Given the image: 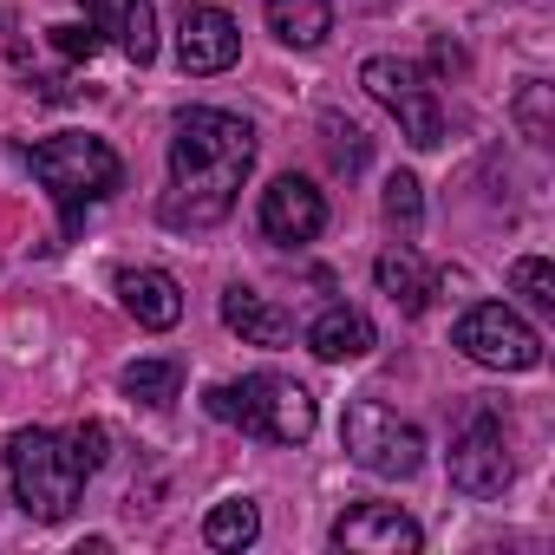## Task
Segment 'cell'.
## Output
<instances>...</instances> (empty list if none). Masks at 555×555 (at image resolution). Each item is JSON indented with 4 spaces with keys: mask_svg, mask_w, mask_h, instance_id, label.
I'll list each match as a JSON object with an SVG mask.
<instances>
[{
    "mask_svg": "<svg viewBox=\"0 0 555 555\" xmlns=\"http://www.w3.org/2000/svg\"><path fill=\"white\" fill-rule=\"evenodd\" d=\"M248 170H255L248 118L216 112V105H190L170 125V196L157 216L170 229H216L235 209V190Z\"/></svg>",
    "mask_w": 555,
    "mask_h": 555,
    "instance_id": "1",
    "label": "cell"
},
{
    "mask_svg": "<svg viewBox=\"0 0 555 555\" xmlns=\"http://www.w3.org/2000/svg\"><path fill=\"white\" fill-rule=\"evenodd\" d=\"M209 418L248 425L268 444H308L314 438V392L288 373H248L242 386H209Z\"/></svg>",
    "mask_w": 555,
    "mask_h": 555,
    "instance_id": "2",
    "label": "cell"
},
{
    "mask_svg": "<svg viewBox=\"0 0 555 555\" xmlns=\"http://www.w3.org/2000/svg\"><path fill=\"white\" fill-rule=\"evenodd\" d=\"M8 477H14V496H21V509L34 522H66L79 509V496H86V470H79L73 444L60 431H40V425L14 431Z\"/></svg>",
    "mask_w": 555,
    "mask_h": 555,
    "instance_id": "3",
    "label": "cell"
},
{
    "mask_svg": "<svg viewBox=\"0 0 555 555\" xmlns=\"http://www.w3.org/2000/svg\"><path fill=\"white\" fill-rule=\"evenodd\" d=\"M27 170L53 190V203L66 209V222L86 209V203H105L118 183H125V164L105 138H86V131H60L47 144L27 151Z\"/></svg>",
    "mask_w": 555,
    "mask_h": 555,
    "instance_id": "4",
    "label": "cell"
},
{
    "mask_svg": "<svg viewBox=\"0 0 555 555\" xmlns=\"http://www.w3.org/2000/svg\"><path fill=\"white\" fill-rule=\"evenodd\" d=\"M360 86L399 118V138H405L412 151H438V144H444V105H438V86H431L412 60L379 53V60L360 66Z\"/></svg>",
    "mask_w": 555,
    "mask_h": 555,
    "instance_id": "5",
    "label": "cell"
},
{
    "mask_svg": "<svg viewBox=\"0 0 555 555\" xmlns=\"http://www.w3.org/2000/svg\"><path fill=\"white\" fill-rule=\"evenodd\" d=\"M340 444H347V457H353L360 470H373V477H418V464H425V431L405 425L399 412H386L379 399H353V405H347Z\"/></svg>",
    "mask_w": 555,
    "mask_h": 555,
    "instance_id": "6",
    "label": "cell"
},
{
    "mask_svg": "<svg viewBox=\"0 0 555 555\" xmlns=\"http://www.w3.org/2000/svg\"><path fill=\"white\" fill-rule=\"evenodd\" d=\"M451 340H457L464 360H477V366H490V373H529V366L542 360V334H535L516 308H503V301H477V308L451 327Z\"/></svg>",
    "mask_w": 555,
    "mask_h": 555,
    "instance_id": "7",
    "label": "cell"
},
{
    "mask_svg": "<svg viewBox=\"0 0 555 555\" xmlns=\"http://www.w3.org/2000/svg\"><path fill=\"white\" fill-rule=\"evenodd\" d=\"M451 483L464 496H496L509 483V444H503L496 412H470L464 431L451 438Z\"/></svg>",
    "mask_w": 555,
    "mask_h": 555,
    "instance_id": "8",
    "label": "cell"
},
{
    "mask_svg": "<svg viewBox=\"0 0 555 555\" xmlns=\"http://www.w3.org/2000/svg\"><path fill=\"white\" fill-rule=\"evenodd\" d=\"M242 53V34L222 8H203V0H190V8L177 14V66L209 79V73H229Z\"/></svg>",
    "mask_w": 555,
    "mask_h": 555,
    "instance_id": "9",
    "label": "cell"
},
{
    "mask_svg": "<svg viewBox=\"0 0 555 555\" xmlns=\"http://www.w3.org/2000/svg\"><path fill=\"white\" fill-rule=\"evenodd\" d=\"M327 229V196L308 177H274L261 190V235L268 242H314Z\"/></svg>",
    "mask_w": 555,
    "mask_h": 555,
    "instance_id": "10",
    "label": "cell"
},
{
    "mask_svg": "<svg viewBox=\"0 0 555 555\" xmlns=\"http://www.w3.org/2000/svg\"><path fill=\"white\" fill-rule=\"evenodd\" d=\"M418 542L425 535L399 503H360L334 522V548H353V555H412Z\"/></svg>",
    "mask_w": 555,
    "mask_h": 555,
    "instance_id": "11",
    "label": "cell"
},
{
    "mask_svg": "<svg viewBox=\"0 0 555 555\" xmlns=\"http://www.w3.org/2000/svg\"><path fill=\"white\" fill-rule=\"evenodd\" d=\"M118 295H125V314L138 327H151V334H170L183 321V288H177V274H164V268H125Z\"/></svg>",
    "mask_w": 555,
    "mask_h": 555,
    "instance_id": "12",
    "label": "cell"
},
{
    "mask_svg": "<svg viewBox=\"0 0 555 555\" xmlns=\"http://www.w3.org/2000/svg\"><path fill=\"white\" fill-rule=\"evenodd\" d=\"M222 321H229V334H242L248 347H288L295 340V321L274 308L268 295H255V288H222Z\"/></svg>",
    "mask_w": 555,
    "mask_h": 555,
    "instance_id": "13",
    "label": "cell"
},
{
    "mask_svg": "<svg viewBox=\"0 0 555 555\" xmlns=\"http://www.w3.org/2000/svg\"><path fill=\"white\" fill-rule=\"evenodd\" d=\"M92 21H99V34L118 40V53L131 66L157 60V14H151V0H92Z\"/></svg>",
    "mask_w": 555,
    "mask_h": 555,
    "instance_id": "14",
    "label": "cell"
},
{
    "mask_svg": "<svg viewBox=\"0 0 555 555\" xmlns=\"http://www.w3.org/2000/svg\"><path fill=\"white\" fill-rule=\"evenodd\" d=\"M308 347H314V360L347 366V360H366V353L379 347V334H373V321H366L360 308H327V314L308 327Z\"/></svg>",
    "mask_w": 555,
    "mask_h": 555,
    "instance_id": "15",
    "label": "cell"
},
{
    "mask_svg": "<svg viewBox=\"0 0 555 555\" xmlns=\"http://www.w3.org/2000/svg\"><path fill=\"white\" fill-rule=\"evenodd\" d=\"M261 14H268V34L295 53H308L334 34V0H261Z\"/></svg>",
    "mask_w": 555,
    "mask_h": 555,
    "instance_id": "16",
    "label": "cell"
},
{
    "mask_svg": "<svg viewBox=\"0 0 555 555\" xmlns=\"http://www.w3.org/2000/svg\"><path fill=\"white\" fill-rule=\"evenodd\" d=\"M373 274H379V295H392L399 314H425V308H431V268H425L412 248H386V255L373 261Z\"/></svg>",
    "mask_w": 555,
    "mask_h": 555,
    "instance_id": "17",
    "label": "cell"
},
{
    "mask_svg": "<svg viewBox=\"0 0 555 555\" xmlns=\"http://www.w3.org/2000/svg\"><path fill=\"white\" fill-rule=\"evenodd\" d=\"M118 386H125L131 405H170V399L183 392V366H177V360H131Z\"/></svg>",
    "mask_w": 555,
    "mask_h": 555,
    "instance_id": "18",
    "label": "cell"
},
{
    "mask_svg": "<svg viewBox=\"0 0 555 555\" xmlns=\"http://www.w3.org/2000/svg\"><path fill=\"white\" fill-rule=\"evenodd\" d=\"M261 535V509L248 503V496H229V503H216L209 516H203V542L209 548H248Z\"/></svg>",
    "mask_w": 555,
    "mask_h": 555,
    "instance_id": "19",
    "label": "cell"
},
{
    "mask_svg": "<svg viewBox=\"0 0 555 555\" xmlns=\"http://www.w3.org/2000/svg\"><path fill=\"white\" fill-rule=\"evenodd\" d=\"M509 288L529 301V308H542V314H555V268L542 261V255H522L516 268H509Z\"/></svg>",
    "mask_w": 555,
    "mask_h": 555,
    "instance_id": "20",
    "label": "cell"
},
{
    "mask_svg": "<svg viewBox=\"0 0 555 555\" xmlns=\"http://www.w3.org/2000/svg\"><path fill=\"white\" fill-rule=\"evenodd\" d=\"M66 444H73V457H79V470L92 477V470H105V457H112V425H99V418H86V425H73V431H66Z\"/></svg>",
    "mask_w": 555,
    "mask_h": 555,
    "instance_id": "21",
    "label": "cell"
},
{
    "mask_svg": "<svg viewBox=\"0 0 555 555\" xmlns=\"http://www.w3.org/2000/svg\"><path fill=\"white\" fill-rule=\"evenodd\" d=\"M418 216H425L418 177H405V170H399V177L386 183V222H392V229H418Z\"/></svg>",
    "mask_w": 555,
    "mask_h": 555,
    "instance_id": "22",
    "label": "cell"
},
{
    "mask_svg": "<svg viewBox=\"0 0 555 555\" xmlns=\"http://www.w3.org/2000/svg\"><path fill=\"white\" fill-rule=\"evenodd\" d=\"M516 125H522V138H529V144H548V86H535V79H529V86L516 92Z\"/></svg>",
    "mask_w": 555,
    "mask_h": 555,
    "instance_id": "23",
    "label": "cell"
},
{
    "mask_svg": "<svg viewBox=\"0 0 555 555\" xmlns=\"http://www.w3.org/2000/svg\"><path fill=\"white\" fill-rule=\"evenodd\" d=\"M327 151H334V164H340V170H360V164H366V131H360V125L327 118Z\"/></svg>",
    "mask_w": 555,
    "mask_h": 555,
    "instance_id": "24",
    "label": "cell"
},
{
    "mask_svg": "<svg viewBox=\"0 0 555 555\" xmlns=\"http://www.w3.org/2000/svg\"><path fill=\"white\" fill-rule=\"evenodd\" d=\"M53 47H60L66 60H92V53H99V40H92L86 27H53Z\"/></svg>",
    "mask_w": 555,
    "mask_h": 555,
    "instance_id": "25",
    "label": "cell"
}]
</instances>
